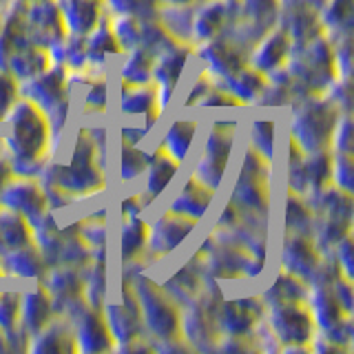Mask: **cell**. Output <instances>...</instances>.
I'll use <instances>...</instances> for the list:
<instances>
[{
	"label": "cell",
	"instance_id": "3957f363",
	"mask_svg": "<svg viewBox=\"0 0 354 354\" xmlns=\"http://www.w3.org/2000/svg\"><path fill=\"white\" fill-rule=\"evenodd\" d=\"M136 301L140 308L142 324L153 337L158 339H175L180 332V315H177V304H173L169 297L160 292V288L153 281L138 277L136 283L131 286Z\"/></svg>",
	"mask_w": 354,
	"mask_h": 354
},
{
	"label": "cell",
	"instance_id": "6da1fadb",
	"mask_svg": "<svg viewBox=\"0 0 354 354\" xmlns=\"http://www.w3.org/2000/svg\"><path fill=\"white\" fill-rule=\"evenodd\" d=\"M9 136L5 147L11 155V171L20 177H33L42 169V155L51 138L49 120L29 100H16L7 111Z\"/></svg>",
	"mask_w": 354,
	"mask_h": 354
},
{
	"label": "cell",
	"instance_id": "836d02e7",
	"mask_svg": "<svg viewBox=\"0 0 354 354\" xmlns=\"http://www.w3.org/2000/svg\"><path fill=\"white\" fill-rule=\"evenodd\" d=\"M304 281L297 279L292 274H281L279 279H277L270 288L268 292L263 295V304L268 306H274V304H290V301H301L306 290H304Z\"/></svg>",
	"mask_w": 354,
	"mask_h": 354
},
{
	"label": "cell",
	"instance_id": "603a6c76",
	"mask_svg": "<svg viewBox=\"0 0 354 354\" xmlns=\"http://www.w3.org/2000/svg\"><path fill=\"white\" fill-rule=\"evenodd\" d=\"M228 14V0H208L197 11H193L191 36L197 40H210L217 36Z\"/></svg>",
	"mask_w": 354,
	"mask_h": 354
},
{
	"label": "cell",
	"instance_id": "f6af8a7d",
	"mask_svg": "<svg viewBox=\"0 0 354 354\" xmlns=\"http://www.w3.org/2000/svg\"><path fill=\"white\" fill-rule=\"evenodd\" d=\"M11 175H14V171H11V164L0 158V188H3L11 180Z\"/></svg>",
	"mask_w": 354,
	"mask_h": 354
},
{
	"label": "cell",
	"instance_id": "4316f807",
	"mask_svg": "<svg viewBox=\"0 0 354 354\" xmlns=\"http://www.w3.org/2000/svg\"><path fill=\"white\" fill-rule=\"evenodd\" d=\"M120 111L124 115H149L151 111H160L158 100H155V91L149 84L122 86Z\"/></svg>",
	"mask_w": 354,
	"mask_h": 354
},
{
	"label": "cell",
	"instance_id": "83f0119b",
	"mask_svg": "<svg viewBox=\"0 0 354 354\" xmlns=\"http://www.w3.org/2000/svg\"><path fill=\"white\" fill-rule=\"evenodd\" d=\"M197 133V122L195 120H177L171 124V129L166 131L164 136V153L173 158L177 164L184 162L188 149H191V142Z\"/></svg>",
	"mask_w": 354,
	"mask_h": 354
},
{
	"label": "cell",
	"instance_id": "d6986e66",
	"mask_svg": "<svg viewBox=\"0 0 354 354\" xmlns=\"http://www.w3.org/2000/svg\"><path fill=\"white\" fill-rule=\"evenodd\" d=\"M51 64L53 62H51L49 51L36 42H29L11 55L7 66H5V71L11 73L14 77H20V80H27V77H33L42 71H47Z\"/></svg>",
	"mask_w": 354,
	"mask_h": 354
},
{
	"label": "cell",
	"instance_id": "c3c4849f",
	"mask_svg": "<svg viewBox=\"0 0 354 354\" xmlns=\"http://www.w3.org/2000/svg\"><path fill=\"white\" fill-rule=\"evenodd\" d=\"M0 151H3V140H0Z\"/></svg>",
	"mask_w": 354,
	"mask_h": 354
},
{
	"label": "cell",
	"instance_id": "7bdbcfd3",
	"mask_svg": "<svg viewBox=\"0 0 354 354\" xmlns=\"http://www.w3.org/2000/svg\"><path fill=\"white\" fill-rule=\"evenodd\" d=\"M332 147L337 149V153H352V124L350 118H339L335 131H332Z\"/></svg>",
	"mask_w": 354,
	"mask_h": 354
},
{
	"label": "cell",
	"instance_id": "484cf974",
	"mask_svg": "<svg viewBox=\"0 0 354 354\" xmlns=\"http://www.w3.org/2000/svg\"><path fill=\"white\" fill-rule=\"evenodd\" d=\"M73 332L62 324H47L40 332L29 337L27 350L38 352H64L73 350Z\"/></svg>",
	"mask_w": 354,
	"mask_h": 354
},
{
	"label": "cell",
	"instance_id": "9a60e30c",
	"mask_svg": "<svg viewBox=\"0 0 354 354\" xmlns=\"http://www.w3.org/2000/svg\"><path fill=\"white\" fill-rule=\"evenodd\" d=\"M53 308L49 292L44 290V286H40L38 290H33L25 297H20V310H18V321L22 330L27 332V337H33L36 332H40L44 326L51 321Z\"/></svg>",
	"mask_w": 354,
	"mask_h": 354
},
{
	"label": "cell",
	"instance_id": "1f68e13d",
	"mask_svg": "<svg viewBox=\"0 0 354 354\" xmlns=\"http://www.w3.org/2000/svg\"><path fill=\"white\" fill-rule=\"evenodd\" d=\"M277 3L274 0H243V22L246 33L261 38V33L272 25Z\"/></svg>",
	"mask_w": 354,
	"mask_h": 354
},
{
	"label": "cell",
	"instance_id": "74e56055",
	"mask_svg": "<svg viewBox=\"0 0 354 354\" xmlns=\"http://www.w3.org/2000/svg\"><path fill=\"white\" fill-rule=\"evenodd\" d=\"M286 228L290 235H304L310 228V213L301 204L299 195H292L286 204Z\"/></svg>",
	"mask_w": 354,
	"mask_h": 354
},
{
	"label": "cell",
	"instance_id": "bcb514c9",
	"mask_svg": "<svg viewBox=\"0 0 354 354\" xmlns=\"http://www.w3.org/2000/svg\"><path fill=\"white\" fill-rule=\"evenodd\" d=\"M166 3H171V5H191L193 0H166Z\"/></svg>",
	"mask_w": 354,
	"mask_h": 354
},
{
	"label": "cell",
	"instance_id": "44dd1931",
	"mask_svg": "<svg viewBox=\"0 0 354 354\" xmlns=\"http://www.w3.org/2000/svg\"><path fill=\"white\" fill-rule=\"evenodd\" d=\"M330 281H321L315 286L313 297H310V306H313V317L315 324L321 330H335L337 326H341V313L343 308L337 301V295L332 290V286H328Z\"/></svg>",
	"mask_w": 354,
	"mask_h": 354
},
{
	"label": "cell",
	"instance_id": "30bf717a",
	"mask_svg": "<svg viewBox=\"0 0 354 354\" xmlns=\"http://www.w3.org/2000/svg\"><path fill=\"white\" fill-rule=\"evenodd\" d=\"M44 290L49 292L53 313H69L71 306H82L84 283L80 274L71 270V266L53 270L47 283H44Z\"/></svg>",
	"mask_w": 354,
	"mask_h": 354
},
{
	"label": "cell",
	"instance_id": "cb8c5ba5",
	"mask_svg": "<svg viewBox=\"0 0 354 354\" xmlns=\"http://www.w3.org/2000/svg\"><path fill=\"white\" fill-rule=\"evenodd\" d=\"M120 44L113 36V31L106 25H97L88 36H84V53L86 64L91 66H104L111 58L120 53Z\"/></svg>",
	"mask_w": 354,
	"mask_h": 354
},
{
	"label": "cell",
	"instance_id": "f546056e",
	"mask_svg": "<svg viewBox=\"0 0 354 354\" xmlns=\"http://www.w3.org/2000/svg\"><path fill=\"white\" fill-rule=\"evenodd\" d=\"M177 169H180V164H177L173 158H169L164 151L155 153L147 166V195L158 197L164 188L171 184Z\"/></svg>",
	"mask_w": 354,
	"mask_h": 354
},
{
	"label": "cell",
	"instance_id": "f1b7e54d",
	"mask_svg": "<svg viewBox=\"0 0 354 354\" xmlns=\"http://www.w3.org/2000/svg\"><path fill=\"white\" fill-rule=\"evenodd\" d=\"M199 290V277L191 263L177 270L169 281L164 283V295L171 299L173 304H193L195 295Z\"/></svg>",
	"mask_w": 354,
	"mask_h": 354
},
{
	"label": "cell",
	"instance_id": "ac0fdd59",
	"mask_svg": "<svg viewBox=\"0 0 354 354\" xmlns=\"http://www.w3.org/2000/svg\"><path fill=\"white\" fill-rule=\"evenodd\" d=\"M213 193L215 191H210V188H206L204 184H199L195 177H191L184 188H182V193L177 195L173 199V204H171V213L175 215H182L186 219H202L204 213L208 210L210 202H213Z\"/></svg>",
	"mask_w": 354,
	"mask_h": 354
},
{
	"label": "cell",
	"instance_id": "7dc6e473",
	"mask_svg": "<svg viewBox=\"0 0 354 354\" xmlns=\"http://www.w3.org/2000/svg\"><path fill=\"white\" fill-rule=\"evenodd\" d=\"M22 3H38V0H22Z\"/></svg>",
	"mask_w": 354,
	"mask_h": 354
},
{
	"label": "cell",
	"instance_id": "e0dca14e",
	"mask_svg": "<svg viewBox=\"0 0 354 354\" xmlns=\"http://www.w3.org/2000/svg\"><path fill=\"white\" fill-rule=\"evenodd\" d=\"M202 60L206 64V73L213 75L215 80L235 73L243 66V60L235 47H230L224 40H213V38L206 40V44L202 47Z\"/></svg>",
	"mask_w": 354,
	"mask_h": 354
},
{
	"label": "cell",
	"instance_id": "52a82bcc",
	"mask_svg": "<svg viewBox=\"0 0 354 354\" xmlns=\"http://www.w3.org/2000/svg\"><path fill=\"white\" fill-rule=\"evenodd\" d=\"M0 204L7 210L22 215L25 219L33 221L47 210V197H44L42 188L29 180V177H20L18 180H9L3 188H0Z\"/></svg>",
	"mask_w": 354,
	"mask_h": 354
},
{
	"label": "cell",
	"instance_id": "277c9868",
	"mask_svg": "<svg viewBox=\"0 0 354 354\" xmlns=\"http://www.w3.org/2000/svg\"><path fill=\"white\" fill-rule=\"evenodd\" d=\"M232 129H235V122H230V124H215L204 144L202 158H199L195 166L193 177L199 184L210 188V191H215L221 184V177L226 173L228 158L232 151Z\"/></svg>",
	"mask_w": 354,
	"mask_h": 354
},
{
	"label": "cell",
	"instance_id": "5bb4252c",
	"mask_svg": "<svg viewBox=\"0 0 354 354\" xmlns=\"http://www.w3.org/2000/svg\"><path fill=\"white\" fill-rule=\"evenodd\" d=\"M73 341H75V350L80 352H102V350H111V346H113V339L109 335L104 317H100L93 308L82 310V315L75 324Z\"/></svg>",
	"mask_w": 354,
	"mask_h": 354
},
{
	"label": "cell",
	"instance_id": "2e32d148",
	"mask_svg": "<svg viewBox=\"0 0 354 354\" xmlns=\"http://www.w3.org/2000/svg\"><path fill=\"white\" fill-rule=\"evenodd\" d=\"M288 47H290V38H288L286 31L268 33V36L259 40V44L252 51V58H250L252 69L263 75L279 69L283 60L288 58Z\"/></svg>",
	"mask_w": 354,
	"mask_h": 354
},
{
	"label": "cell",
	"instance_id": "7402d4cb",
	"mask_svg": "<svg viewBox=\"0 0 354 354\" xmlns=\"http://www.w3.org/2000/svg\"><path fill=\"white\" fill-rule=\"evenodd\" d=\"M217 82L221 84L219 91L228 93L232 100H237V102H248V100H254L263 91L266 77L259 71L241 66V69H237L235 73H230L226 77H219Z\"/></svg>",
	"mask_w": 354,
	"mask_h": 354
},
{
	"label": "cell",
	"instance_id": "ba28073f",
	"mask_svg": "<svg viewBox=\"0 0 354 354\" xmlns=\"http://www.w3.org/2000/svg\"><path fill=\"white\" fill-rule=\"evenodd\" d=\"M25 25H27L29 40L31 42L38 40L40 47H47V49L66 36L58 5H55L53 0H38V3H31L25 11Z\"/></svg>",
	"mask_w": 354,
	"mask_h": 354
},
{
	"label": "cell",
	"instance_id": "d4e9b609",
	"mask_svg": "<svg viewBox=\"0 0 354 354\" xmlns=\"http://www.w3.org/2000/svg\"><path fill=\"white\" fill-rule=\"evenodd\" d=\"M5 259V268L14 274L25 277V279H33V277H40L44 266H42V254L38 248H33L31 243L14 248L3 254Z\"/></svg>",
	"mask_w": 354,
	"mask_h": 354
},
{
	"label": "cell",
	"instance_id": "8992f818",
	"mask_svg": "<svg viewBox=\"0 0 354 354\" xmlns=\"http://www.w3.org/2000/svg\"><path fill=\"white\" fill-rule=\"evenodd\" d=\"M104 321L109 335L120 346L129 348L133 341H138L142 335V317L136 301V295L129 288L127 297H122L120 304H104Z\"/></svg>",
	"mask_w": 354,
	"mask_h": 354
},
{
	"label": "cell",
	"instance_id": "60d3db41",
	"mask_svg": "<svg viewBox=\"0 0 354 354\" xmlns=\"http://www.w3.org/2000/svg\"><path fill=\"white\" fill-rule=\"evenodd\" d=\"M18 310H20V295L0 292V330L11 332L16 328Z\"/></svg>",
	"mask_w": 354,
	"mask_h": 354
},
{
	"label": "cell",
	"instance_id": "9c48e42d",
	"mask_svg": "<svg viewBox=\"0 0 354 354\" xmlns=\"http://www.w3.org/2000/svg\"><path fill=\"white\" fill-rule=\"evenodd\" d=\"M193 226H195L193 219H186V217L175 215L169 210V213H164L149 228L147 248L153 254H158V257H162V254H169L171 250H175L184 241V237L191 232Z\"/></svg>",
	"mask_w": 354,
	"mask_h": 354
},
{
	"label": "cell",
	"instance_id": "e575fe53",
	"mask_svg": "<svg viewBox=\"0 0 354 354\" xmlns=\"http://www.w3.org/2000/svg\"><path fill=\"white\" fill-rule=\"evenodd\" d=\"M153 155L142 153L138 147H129V144H122V153H120V180L122 182H131L140 177L151 162Z\"/></svg>",
	"mask_w": 354,
	"mask_h": 354
},
{
	"label": "cell",
	"instance_id": "d6a6232c",
	"mask_svg": "<svg viewBox=\"0 0 354 354\" xmlns=\"http://www.w3.org/2000/svg\"><path fill=\"white\" fill-rule=\"evenodd\" d=\"M120 75L127 84H149L153 77V55L144 49H129L124 62L120 66Z\"/></svg>",
	"mask_w": 354,
	"mask_h": 354
},
{
	"label": "cell",
	"instance_id": "b9f144b4",
	"mask_svg": "<svg viewBox=\"0 0 354 354\" xmlns=\"http://www.w3.org/2000/svg\"><path fill=\"white\" fill-rule=\"evenodd\" d=\"M82 86L86 88V93H84V109L91 111V113H95V111H104L106 97H109L106 84L97 82V80H86Z\"/></svg>",
	"mask_w": 354,
	"mask_h": 354
},
{
	"label": "cell",
	"instance_id": "f35d334b",
	"mask_svg": "<svg viewBox=\"0 0 354 354\" xmlns=\"http://www.w3.org/2000/svg\"><path fill=\"white\" fill-rule=\"evenodd\" d=\"M352 18V0H328V7L324 11V22L332 29H350Z\"/></svg>",
	"mask_w": 354,
	"mask_h": 354
},
{
	"label": "cell",
	"instance_id": "5b68a950",
	"mask_svg": "<svg viewBox=\"0 0 354 354\" xmlns=\"http://www.w3.org/2000/svg\"><path fill=\"white\" fill-rule=\"evenodd\" d=\"M270 330L286 346H304L313 339V317L301 308V301L270 306Z\"/></svg>",
	"mask_w": 354,
	"mask_h": 354
},
{
	"label": "cell",
	"instance_id": "7a4b0ae2",
	"mask_svg": "<svg viewBox=\"0 0 354 354\" xmlns=\"http://www.w3.org/2000/svg\"><path fill=\"white\" fill-rule=\"evenodd\" d=\"M339 120V109L332 102H308L295 111L292 144L304 153H317L328 147Z\"/></svg>",
	"mask_w": 354,
	"mask_h": 354
},
{
	"label": "cell",
	"instance_id": "4fadbf2b",
	"mask_svg": "<svg viewBox=\"0 0 354 354\" xmlns=\"http://www.w3.org/2000/svg\"><path fill=\"white\" fill-rule=\"evenodd\" d=\"M66 36H88L100 22V0H58Z\"/></svg>",
	"mask_w": 354,
	"mask_h": 354
},
{
	"label": "cell",
	"instance_id": "ffe728a7",
	"mask_svg": "<svg viewBox=\"0 0 354 354\" xmlns=\"http://www.w3.org/2000/svg\"><path fill=\"white\" fill-rule=\"evenodd\" d=\"M257 310L250 304V299H235L221 306L217 315V328H221L228 337H243L254 326Z\"/></svg>",
	"mask_w": 354,
	"mask_h": 354
},
{
	"label": "cell",
	"instance_id": "8fae6325",
	"mask_svg": "<svg viewBox=\"0 0 354 354\" xmlns=\"http://www.w3.org/2000/svg\"><path fill=\"white\" fill-rule=\"evenodd\" d=\"M281 268L297 279H310L319 268V250L310 246V241L304 235L288 232L281 246Z\"/></svg>",
	"mask_w": 354,
	"mask_h": 354
},
{
	"label": "cell",
	"instance_id": "d590c367",
	"mask_svg": "<svg viewBox=\"0 0 354 354\" xmlns=\"http://www.w3.org/2000/svg\"><path fill=\"white\" fill-rule=\"evenodd\" d=\"M109 9L115 16H131V18H158V0H106Z\"/></svg>",
	"mask_w": 354,
	"mask_h": 354
},
{
	"label": "cell",
	"instance_id": "4dcf8cb0",
	"mask_svg": "<svg viewBox=\"0 0 354 354\" xmlns=\"http://www.w3.org/2000/svg\"><path fill=\"white\" fill-rule=\"evenodd\" d=\"M147 237H149V226L144 224L140 217H129L124 219L120 230V254L122 259H136L138 254L147 248Z\"/></svg>",
	"mask_w": 354,
	"mask_h": 354
},
{
	"label": "cell",
	"instance_id": "7c38bea8",
	"mask_svg": "<svg viewBox=\"0 0 354 354\" xmlns=\"http://www.w3.org/2000/svg\"><path fill=\"white\" fill-rule=\"evenodd\" d=\"M188 51L173 47L171 51H166L162 55H158V62L153 66V77L158 82V88H155V100H158V109H164L169 104V100L175 91V84L180 80L182 69L186 64Z\"/></svg>",
	"mask_w": 354,
	"mask_h": 354
},
{
	"label": "cell",
	"instance_id": "8d00e7d4",
	"mask_svg": "<svg viewBox=\"0 0 354 354\" xmlns=\"http://www.w3.org/2000/svg\"><path fill=\"white\" fill-rule=\"evenodd\" d=\"M250 138L254 149L259 151V155L270 162L272 160V153H274V124L272 120H257L250 129Z\"/></svg>",
	"mask_w": 354,
	"mask_h": 354
},
{
	"label": "cell",
	"instance_id": "ee69618b",
	"mask_svg": "<svg viewBox=\"0 0 354 354\" xmlns=\"http://www.w3.org/2000/svg\"><path fill=\"white\" fill-rule=\"evenodd\" d=\"M18 97V84L14 77L7 75V71H0V120H5L7 111Z\"/></svg>",
	"mask_w": 354,
	"mask_h": 354
},
{
	"label": "cell",
	"instance_id": "ab89813d",
	"mask_svg": "<svg viewBox=\"0 0 354 354\" xmlns=\"http://www.w3.org/2000/svg\"><path fill=\"white\" fill-rule=\"evenodd\" d=\"M330 177L343 193H352V158L350 153H337L335 162H330Z\"/></svg>",
	"mask_w": 354,
	"mask_h": 354
}]
</instances>
